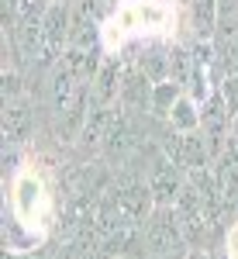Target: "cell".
Returning a JSON list of instances; mask_svg holds the SVG:
<instances>
[{
  "label": "cell",
  "mask_w": 238,
  "mask_h": 259,
  "mask_svg": "<svg viewBox=\"0 0 238 259\" xmlns=\"http://www.w3.org/2000/svg\"><path fill=\"white\" fill-rule=\"evenodd\" d=\"M52 194H49V183L38 169H24L14 177L11 183V225L24 228L35 242H41V235L49 232L52 225Z\"/></svg>",
  "instance_id": "1"
},
{
  "label": "cell",
  "mask_w": 238,
  "mask_h": 259,
  "mask_svg": "<svg viewBox=\"0 0 238 259\" xmlns=\"http://www.w3.org/2000/svg\"><path fill=\"white\" fill-rule=\"evenodd\" d=\"M190 28L194 38H214L218 31V0H190Z\"/></svg>",
  "instance_id": "8"
},
{
  "label": "cell",
  "mask_w": 238,
  "mask_h": 259,
  "mask_svg": "<svg viewBox=\"0 0 238 259\" xmlns=\"http://www.w3.org/2000/svg\"><path fill=\"white\" fill-rule=\"evenodd\" d=\"M231 139L238 142V114H235V121H231Z\"/></svg>",
  "instance_id": "12"
},
{
  "label": "cell",
  "mask_w": 238,
  "mask_h": 259,
  "mask_svg": "<svg viewBox=\"0 0 238 259\" xmlns=\"http://www.w3.org/2000/svg\"><path fill=\"white\" fill-rule=\"evenodd\" d=\"M118 111H121V104H93L90 100V114H86V124H83L79 145L83 149H100L107 132H111V124H114V118H118Z\"/></svg>",
  "instance_id": "6"
},
{
  "label": "cell",
  "mask_w": 238,
  "mask_h": 259,
  "mask_svg": "<svg viewBox=\"0 0 238 259\" xmlns=\"http://www.w3.org/2000/svg\"><path fill=\"white\" fill-rule=\"evenodd\" d=\"M179 94H183V83H176L173 76H169V80L152 83V94H149V114H152V118H169V111H173V104L179 100Z\"/></svg>",
  "instance_id": "9"
},
{
  "label": "cell",
  "mask_w": 238,
  "mask_h": 259,
  "mask_svg": "<svg viewBox=\"0 0 238 259\" xmlns=\"http://www.w3.org/2000/svg\"><path fill=\"white\" fill-rule=\"evenodd\" d=\"M35 128V111H31V97H14L4 100V145H24L31 139Z\"/></svg>",
  "instance_id": "4"
},
{
  "label": "cell",
  "mask_w": 238,
  "mask_h": 259,
  "mask_svg": "<svg viewBox=\"0 0 238 259\" xmlns=\"http://www.w3.org/2000/svg\"><path fill=\"white\" fill-rule=\"evenodd\" d=\"M183 259H211V256H207V249H190Z\"/></svg>",
  "instance_id": "11"
},
{
  "label": "cell",
  "mask_w": 238,
  "mask_h": 259,
  "mask_svg": "<svg viewBox=\"0 0 238 259\" xmlns=\"http://www.w3.org/2000/svg\"><path fill=\"white\" fill-rule=\"evenodd\" d=\"M131 249H141L145 259H183L190 252V245H186V235H183L176 211L173 207H156L141 221L138 239H135Z\"/></svg>",
  "instance_id": "2"
},
{
  "label": "cell",
  "mask_w": 238,
  "mask_h": 259,
  "mask_svg": "<svg viewBox=\"0 0 238 259\" xmlns=\"http://www.w3.org/2000/svg\"><path fill=\"white\" fill-rule=\"evenodd\" d=\"M235 211H238V200H235Z\"/></svg>",
  "instance_id": "13"
},
{
  "label": "cell",
  "mask_w": 238,
  "mask_h": 259,
  "mask_svg": "<svg viewBox=\"0 0 238 259\" xmlns=\"http://www.w3.org/2000/svg\"><path fill=\"white\" fill-rule=\"evenodd\" d=\"M145 180H149V190L156 197V207H173L179 190H183V183H186V169L176 166L166 152H156L152 166L145 169Z\"/></svg>",
  "instance_id": "3"
},
{
  "label": "cell",
  "mask_w": 238,
  "mask_h": 259,
  "mask_svg": "<svg viewBox=\"0 0 238 259\" xmlns=\"http://www.w3.org/2000/svg\"><path fill=\"white\" fill-rule=\"evenodd\" d=\"M166 124H169V132H179V135H186V132H200V104L183 90L179 100L173 104V111H169Z\"/></svg>",
  "instance_id": "7"
},
{
  "label": "cell",
  "mask_w": 238,
  "mask_h": 259,
  "mask_svg": "<svg viewBox=\"0 0 238 259\" xmlns=\"http://www.w3.org/2000/svg\"><path fill=\"white\" fill-rule=\"evenodd\" d=\"M138 145L141 142H138V132H135V121H131V111L121 107L114 124H111V132H107V139H104V145H100V152L111 162H124Z\"/></svg>",
  "instance_id": "5"
},
{
  "label": "cell",
  "mask_w": 238,
  "mask_h": 259,
  "mask_svg": "<svg viewBox=\"0 0 238 259\" xmlns=\"http://www.w3.org/2000/svg\"><path fill=\"white\" fill-rule=\"evenodd\" d=\"M224 256L238 259V221H231L228 232H224Z\"/></svg>",
  "instance_id": "10"
}]
</instances>
